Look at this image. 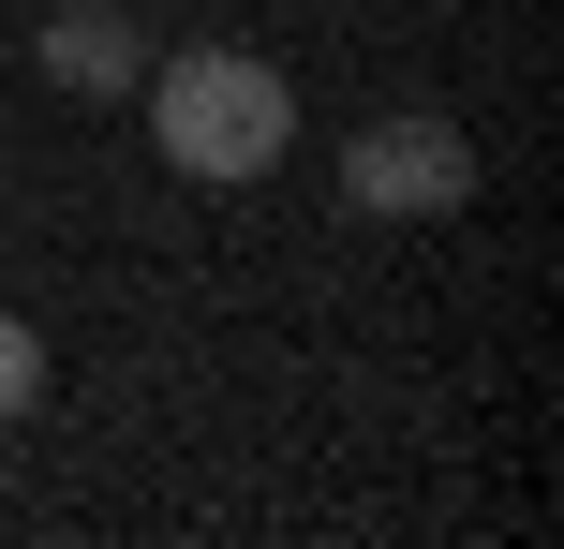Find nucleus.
Returning a JSON list of instances; mask_svg holds the SVG:
<instances>
[{
    "instance_id": "7ed1b4c3",
    "label": "nucleus",
    "mask_w": 564,
    "mask_h": 549,
    "mask_svg": "<svg viewBox=\"0 0 564 549\" xmlns=\"http://www.w3.org/2000/svg\"><path fill=\"white\" fill-rule=\"evenodd\" d=\"M30 59H45V89H75V105H119V89L149 75V30L119 15V0H45Z\"/></svg>"
},
{
    "instance_id": "f257e3e1",
    "label": "nucleus",
    "mask_w": 564,
    "mask_h": 549,
    "mask_svg": "<svg viewBox=\"0 0 564 549\" xmlns=\"http://www.w3.org/2000/svg\"><path fill=\"white\" fill-rule=\"evenodd\" d=\"M134 105H149V149H164L178 178H208V194H238V178H268L282 149H297V89H282V59H253V45L149 59Z\"/></svg>"
},
{
    "instance_id": "20e7f679",
    "label": "nucleus",
    "mask_w": 564,
    "mask_h": 549,
    "mask_svg": "<svg viewBox=\"0 0 564 549\" xmlns=\"http://www.w3.org/2000/svg\"><path fill=\"white\" fill-rule=\"evenodd\" d=\"M30 402H45V327H30V312H0V431H15Z\"/></svg>"
},
{
    "instance_id": "f03ea898",
    "label": "nucleus",
    "mask_w": 564,
    "mask_h": 549,
    "mask_svg": "<svg viewBox=\"0 0 564 549\" xmlns=\"http://www.w3.org/2000/svg\"><path fill=\"white\" fill-rule=\"evenodd\" d=\"M341 208L357 223H446V208H476V134L460 119H371L357 149H341Z\"/></svg>"
}]
</instances>
